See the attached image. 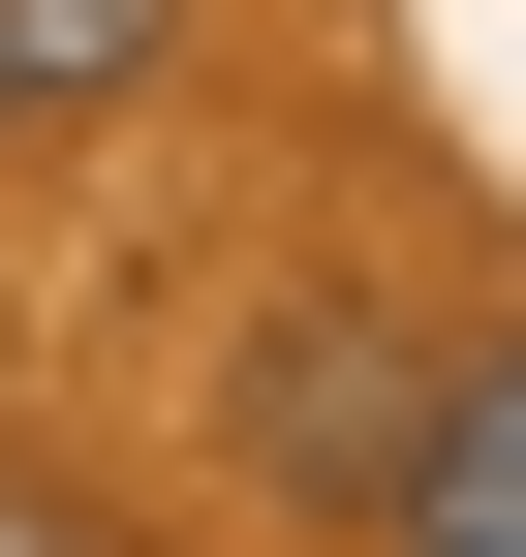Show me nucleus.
I'll return each instance as SVG.
<instances>
[{"label":"nucleus","instance_id":"f257e3e1","mask_svg":"<svg viewBox=\"0 0 526 557\" xmlns=\"http://www.w3.org/2000/svg\"><path fill=\"white\" fill-rule=\"evenodd\" d=\"M372 496H403V557H526V341H465V372L403 403V465H372Z\"/></svg>","mask_w":526,"mask_h":557},{"label":"nucleus","instance_id":"f03ea898","mask_svg":"<svg viewBox=\"0 0 526 557\" xmlns=\"http://www.w3.org/2000/svg\"><path fill=\"white\" fill-rule=\"evenodd\" d=\"M155 32H186V0H0V124H93V94H155Z\"/></svg>","mask_w":526,"mask_h":557}]
</instances>
